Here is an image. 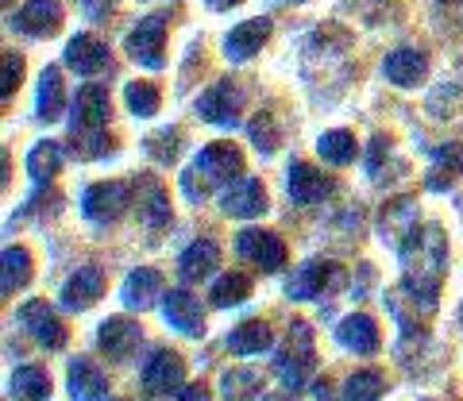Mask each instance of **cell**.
<instances>
[{
    "label": "cell",
    "instance_id": "1",
    "mask_svg": "<svg viewBox=\"0 0 463 401\" xmlns=\"http://www.w3.org/2000/svg\"><path fill=\"white\" fill-rule=\"evenodd\" d=\"M398 251H402V266H405L402 294L410 297L413 305H421L425 312H432L437 309L444 270H448V239L440 232V224L413 228Z\"/></svg>",
    "mask_w": 463,
    "mask_h": 401
},
{
    "label": "cell",
    "instance_id": "2",
    "mask_svg": "<svg viewBox=\"0 0 463 401\" xmlns=\"http://www.w3.org/2000/svg\"><path fill=\"white\" fill-rule=\"evenodd\" d=\"M243 174V159L240 151L232 147V143H209L205 151L197 154V159L185 166L182 174V193L190 200H205L216 185L224 182H236Z\"/></svg>",
    "mask_w": 463,
    "mask_h": 401
},
{
    "label": "cell",
    "instance_id": "3",
    "mask_svg": "<svg viewBox=\"0 0 463 401\" xmlns=\"http://www.w3.org/2000/svg\"><path fill=\"white\" fill-rule=\"evenodd\" d=\"M313 367H317V359H313V332H309L306 321H298L294 328H289L279 359H274V370H279V378H282L286 390L298 394V390H306Z\"/></svg>",
    "mask_w": 463,
    "mask_h": 401
},
{
    "label": "cell",
    "instance_id": "4",
    "mask_svg": "<svg viewBox=\"0 0 463 401\" xmlns=\"http://www.w3.org/2000/svg\"><path fill=\"white\" fill-rule=\"evenodd\" d=\"M166 16L163 12H151V16H143L132 35H128V54L143 66V70H163L166 62Z\"/></svg>",
    "mask_w": 463,
    "mask_h": 401
},
{
    "label": "cell",
    "instance_id": "5",
    "mask_svg": "<svg viewBox=\"0 0 463 401\" xmlns=\"http://www.w3.org/2000/svg\"><path fill=\"white\" fill-rule=\"evenodd\" d=\"M128 205H132V185H124V182H97L81 197V212L93 224H116Z\"/></svg>",
    "mask_w": 463,
    "mask_h": 401
},
{
    "label": "cell",
    "instance_id": "6",
    "mask_svg": "<svg viewBox=\"0 0 463 401\" xmlns=\"http://www.w3.org/2000/svg\"><path fill=\"white\" fill-rule=\"evenodd\" d=\"M340 282H344V270H340L336 263L309 259V263H301L294 275H289L286 294L294 297V301H313V297H321V294H328V290H336Z\"/></svg>",
    "mask_w": 463,
    "mask_h": 401
},
{
    "label": "cell",
    "instance_id": "7",
    "mask_svg": "<svg viewBox=\"0 0 463 401\" xmlns=\"http://www.w3.org/2000/svg\"><path fill=\"white\" fill-rule=\"evenodd\" d=\"M16 324L47 351H58L66 343V328H62V321L54 317V309L47 305V301H27V305H20Z\"/></svg>",
    "mask_w": 463,
    "mask_h": 401
},
{
    "label": "cell",
    "instance_id": "8",
    "mask_svg": "<svg viewBox=\"0 0 463 401\" xmlns=\"http://www.w3.org/2000/svg\"><path fill=\"white\" fill-rule=\"evenodd\" d=\"M236 255H240L243 263L259 266L263 275H274V270L286 266V247H282V239L274 236V232H259V228H248V232H240Z\"/></svg>",
    "mask_w": 463,
    "mask_h": 401
},
{
    "label": "cell",
    "instance_id": "9",
    "mask_svg": "<svg viewBox=\"0 0 463 401\" xmlns=\"http://www.w3.org/2000/svg\"><path fill=\"white\" fill-rule=\"evenodd\" d=\"M240 108H243V93L232 81H216L213 89L197 97V117L209 124H221V127H236Z\"/></svg>",
    "mask_w": 463,
    "mask_h": 401
},
{
    "label": "cell",
    "instance_id": "10",
    "mask_svg": "<svg viewBox=\"0 0 463 401\" xmlns=\"http://www.w3.org/2000/svg\"><path fill=\"white\" fill-rule=\"evenodd\" d=\"M185 382V363L178 351H155L147 363H143V390L151 397H163L170 390H178Z\"/></svg>",
    "mask_w": 463,
    "mask_h": 401
},
{
    "label": "cell",
    "instance_id": "11",
    "mask_svg": "<svg viewBox=\"0 0 463 401\" xmlns=\"http://www.w3.org/2000/svg\"><path fill=\"white\" fill-rule=\"evenodd\" d=\"M109 124V89L105 85H81L78 100H74V120H70V132H105Z\"/></svg>",
    "mask_w": 463,
    "mask_h": 401
},
{
    "label": "cell",
    "instance_id": "12",
    "mask_svg": "<svg viewBox=\"0 0 463 401\" xmlns=\"http://www.w3.org/2000/svg\"><path fill=\"white\" fill-rule=\"evenodd\" d=\"M12 27L32 39H51L62 27V5L58 0H27L16 16H12Z\"/></svg>",
    "mask_w": 463,
    "mask_h": 401
},
{
    "label": "cell",
    "instance_id": "13",
    "mask_svg": "<svg viewBox=\"0 0 463 401\" xmlns=\"http://www.w3.org/2000/svg\"><path fill=\"white\" fill-rule=\"evenodd\" d=\"M66 66L74 70V74H81V78H97V74H105V70L112 66V59H109V47L97 35L81 32V35H74L66 42Z\"/></svg>",
    "mask_w": 463,
    "mask_h": 401
},
{
    "label": "cell",
    "instance_id": "14",
    "mask_svg": "<svg viewBox=\"0 0 463 401\" xmlns=\"http://www.w3.org/2000/svg\"><path fill=\"white\" fill-rule=\"evenodd\" d=\"M221 209L228 212V217H240V220L263 217V212H267V190H263V182H259V178H236L224 190Z\"/></svg>",
    "mask_w": 463,
    "mask_h": 401
},
{
    "label": "cell",
    "instance_id": "15",
    "mask_svg": "<svg viewBox=\"0 0 463 401\" xmlns=\"http://www.w3.org/2000/svg\"><path fill=\"white\" fill-rule=\"evenodd\" d=\"M270 39V20L267 16H255V20H243L236 23L232 32L224 35V54L228 62H248L263 51V42Z\"/></svg>",
    "mask_w": 463,
    "mask_h": 401
},
{
    "label": "cell",
    "instance_id": "16",
    "mask_svg": "<svg viewBox=\"0 0 463 401\" xmlns=\"http://www.w3.org/2000/svg\"><path fill=\"white\" fill-rule=\"evenodd\" d=\"M286 190H289V197H294V205H321V200L332 193V182L309 163H289Z\"/></svg>",
    "mask_w": 463,
    "mask_h": 401
},
{
    "label": "cell",
    "instance_id": "17",
    "mask_svg": "<svg viewBox=\"0 0 463 401\" xmlns=\"http://www.w3.org/2000/svg\"><path fill=\"white\" fill-rule=\"evenodd\" d=\"M163 317L170 321V328H178L182 336H201L205 332V312H201V301L185 290H170L163 294Z\"/></svg>",
    "mask_w": 463,
    "mask_h": 401
},
{
    "label": "cell",
    "instance_id": "18",
    "mask_svg": "<svg viewBox=\"0 0 463 401\" xmlns=\"http://www.w3.org/2000/svg\"><path fill=\"white\" fill-rule=\"evenodd\" d=\"M139 340H143L139 324H132L128 317H109L105 324H100V332H97V343H100V351H105L109 359H132Z\"/></svg>",
    "mask_w": 463,
    "mask_h": 401
},
{
    "label": "cell",
    "instance_id": "19",
    "mask_svg": "<svg viewBox=\"0 0 463 401\" xmlns=\"http://www.w3.org/2000/svg\"><path fill=\"white\" fill-rule=\"evenodd\" d=\"M383 74H386V81L402 85V89H410V85L425 81V74H429V59H425V51H417V47H398V51H390V54H386Z\"/></svg>",
    "mask_w": 463,
    "mask_h": 401
},
{
    "label": "cell",
    "instance_id": "20",
    "mask_svg": "<svg viewBox=\"0 0 463 401\" xmlns=\"http://www.w3.org/2000/svg\"><path fill=\"white\" fill-rule=\"evenodd\" d=\"M100 294H105V275H100V266H78V275H70V282L62 285V305L81 312V309L97 305Z\"/></svg>",
    "mask_w": 463,
    "mask_h": 401
},
{
    "label": "cell",
    "instance_id": "21",
    "mask_svg": "<svg viewBox=\"0 0 463 401\" xmlns=\"http://www.w3.org/2000/svg\"><path fill=\"white\" fill-rule=\"evenodd\" d=\"M120 297H124L128 309H139V312L151 309L155 297H163V275H158V270H151V266L132 270V275L124 278V285H120Z\"/></svg>",
    "mask_w": 463,
    "mask_h": 401
},
{
    "label": "cell",
    "instance_id": "22",
    "mask_svg": "<svg viewBox=\"0 0 463 401\" xmlns=\"http://www.w3.org/2000/svg\"><path fill=\"white\" fill-rule=\"evenodd\" d=\"M413 228H417V205H413V197H398V200H390V205L383 209L379 232H383V243H390V247H402L405 236H410Z\"/></svg>",
    "mask_w": 463,
    "mask_h": 401
},
{
    "label": "cell",
    "instance_id": "23",
    "mask_svg": "<svg viewBox=\"0 0 463 401\" xmlns=\"http://www.w3.org/2000/svg\"><path fill=\"white\" fill-rule=\"evenodd\" d=\"M66 386H70V397L74 401H100L109 394V378L100 375V367L93 359H74L70 363Z\"/></svg>",
    "mask_w": 463,
    "mask_h": 401
},
{
    "label": "cell",
    "instance_id": "24",
    "mask_svg": "<svg viewBox=\"0 0 463 401\" xmlns=\"http://www.w3.org/2000/svg\"><path fill=\"white\" fill-rule=\"evenodd\" d=\"M216 266H221V247H216L213 239H194L178 259V275H182V282H201V278H209Z\"/></svg>",
    "mask_w": 463,
    "mask_h": 401
},
{
    "label": "cell",
    "instance_id": "25",
    "mask_svg": "<svg viewBox=\"0 0 463 401\" xmlns=\"http://www.w3.org/2000/svg\"><path fill=\"white\" fill-rule=\"evenodd\" d=\"M336 340L344 343L347 351H355V355H374V351H379V328H374V321L364 317V312L344 317L340 328H336Z\"/></svg>",
    "mask_w": 463,
    "mask_h": 401
},
{
    "label": "cell",
    "instance_id": "26",
    "mask_svg": "<svg viewBox=\"0 0 463 401\" xmlns=\"http://www.w3.org/2000/svg\"><path fill=\"white\" fill-rule=\"evenodd\" d=\"M136 197H139V224L147 228H163L170 220V200H166V190L158 185L155 178H139L136 182Z\"/></svg>",
    "mask_w": 463,
    "mask_h": 401
},
{
    "label": "cell",
    "instance_id": "27",
    "mask_svg": "<svg viewBox=\"0 0 463 401\" xmlns=\"http://www.w3.org/2000/svg\"><path fill=\"white\" fill-rule=\"evenodd\" d=\"M62 108H66V89H62V74H58L54 66L43 70V78H39V120H47L54 124L58 117H62Z\"/></svg>",
    "mask_w": 463,
    "mask_h": 401
},
{
    "label": "cell",
    "instance_id": "28",
    "mask_svg": "<svg viewBox=\"0 0 463 401\" xmlns=\"http://www.w3.org/2000/svg\"><path fill=\"white\" fill-rule=\"evenodd\" d=\"M8 394L16 401H47L51 397V375L43 367H20L8 378Z\"/></svg>",
    "mask_w": 463,
    "mask_h": 401
},
{
    "label": "cell",
    "instance_id": "29",
    "mask_svg": "<svg viewBox=\"0 0 463 401\" xmlns=\"http://www.w3.org/2000/svg\"><path fill=\"white\" fill-rule=\"evenodd\" d=\"M62 159H66L62 143L43 139V143H35V147H32V154H27V174H32L39 185H47L58 170H62Z\"/></svg>",
    "mask_w": 463,
    "mask_h": 401
},
{
    "label": "cell",
    "instance_id": "30",
    "mask_svg": "<svg viewBox=\"0 0 463 401\" xmlns=\"http://www.w3.org/2000/svg\"><path fill=\"white\" fill-rule=\"evenodd\" d=\"M270 343H274V336L263 321H243L240 328H232V336H228V348L236 355H263Z\"/></svg>",
    "mask_w": 463,
    "mask_h": 401
},
{
    "label": "cell",
    "instance_id": "31",
    "mask_svg": "<svg viewBox=\"0 0 463 401\" xmlns=\"http://www.w3.org/2000/svg\"><path fill=\"white\" fill-rule=\"evenodd\" d=\"M355 135L352 132H325L321 139H317V154L328 163V166H347L355 163Z\"/></svg>",
    "mask_w": 463,
    "mask_h": 401
},
{
    "label": "cell",
    "instance_id": "32",
    "mask_svg": "<svg viewBox=\"0 0 463 401\" xmlns=\"http://www.w3.org/2000/svg\"><path fill=\"white\" fill-rule=\"evenodd\" d=\"M27 282H32V255H27L24 247H5V282H0L5 297L24 290Z\"/></svg>",
    "mask_w": 463,
    "mask_h": 401
},
{
    "label": "cell",
    "instance_id": "33",
    "mask_svg": "<svg viewBox=\"0 0 463 401\" xmlns=\"http://www.w3.org/2000/svg\"><path fill=\"white\" fill-rule=\"evenodd\" d=\"M248 294H251L248 275H224V278H216V282H213V290H209V297H213V305H216V309L240 305V301H248Z\"/></svg>",
    "mask_w": 463,
    "mask_h": 401
},
{
    "label": "cell",
    "instance_id": "34",
    "mask_svg": "<svg viewBox=\"0 0 463 401\" xmlns=\"http://www.w3.org/2000/svg\"><path fill=\"white\" fill-rule=\"evenodd\" d=\"M344 401H379L383 397V375L379 370H355L340 390Z\"/></svg>",
    "mask_w": 463,
    "mask_h": 401
},
{
    "label": "cell",
    "instance_id": "35",
    "mask_svg": "<svg viewBox=\"0 0 463 401\" xmlns=\"http://www.w3.org/2000/svg\"><path fill=\"white\" fill-rule=\"evenodd\" d=\"M221 386H224L228 401H251L255 390H263V375H259V370H228Z\"/></svg>",
    "mask_w": 463,
    "mask_h": 401
},
{
    "label": "cell",
    "instance_id": "36",
    "mask_svg": "<svg viewBox=\"0 0 463 401\" xmlns=\"http://www.w3.org/2000/svg\"><path fill=\"white\" fill-rule=\"evenodd\" d=\"M383 170H402V163L394 159V147H390V139L374 135L371 139V154H367V174H371V182H386Z\"/></svg>",
    "mask_w": 463,
    "mask_h": 401
},
{
    "label": "cell",
    "instance_id": "37",
    "mask_svg": "<svg viewBox=\"0 0 463 401\" xmlns=\"http://www.w3.org/2000/svg\"><path fill=\"white\" fill-rule=\"evenodd\" d=\"M124 97H128V108H132L136 117H155L158 112V89L151 81H132L124 89Z\"/></svg>",
    "mask_w": 463,
    "mask_h": 401
},
{
    "label": "cell",
    "instance_id": "38",
    "mask_svg": "<svg viewBox=\"0 0 463 401\" xmlns=\"http://www.w3.org/2000/svg\"><path fill=\"white\" fill-rule=\"evenodd\" d=\"M70 143H74L78 159H100L112 151V139L105 132H70Z\"/></svg>",
    "mask_w": 463,
    "mask_h": 401
},
{
    "label": "cell",
    "instance_id": "39",
    "mask_svg": "<svg viewBox=\"0 0 463 401\" xmlns=\"http://www.w3.org/2000/svg\"><path fill=\"white\" fill-rule=\"evenodd\" d=\"M251 143H255L259 154H274V147H279V132H274V120L267 117V112L251 120Z\"/></svg>",
    "mask_w": 463,
    "mask_h": 401
},
{
    "label": "cell",
    "instance_id": "40",
    "mask_svg": "<svg viewBox=\"0 0 463 401\" xmlns=\"http://www.w3.org/2000/svg\"><path fill=\"white\" fill-rule=\"evenodd\" d=\"M20 78H24V59L16 51H5V85H0V97L12 100V93L20 89Z\"/></svg>",
    "mask_w": 463,
    "mask_h": 401
},
{
    "label": "cell",
    "instance_id": "41",
    "mask_svg": "<svg viewBox=\"0 0 463 401\" xmlns=\"http://www.w3.org/2000/svg\"><path fill=\"white\" fill-rule=\"evenodd\" d=\"M147 151L155 154L158 163H174V154H178V132H158V135H151L147 139Z\"/></svg>",
    "mask_w": 463,
    "mask_h": 401
},
{
    "label": "cell",
    "instance_id": "42",
    "mask_svg": "<svg viewBox=\"0 0 463 401\" xmlns=\"http://www.w3.org/2000/svg\"><path fill=\"white\" fill-rule=\"evenodd\" d=\"M178 401H209V390H205V386H185Z\"/></svg>",
    "mask_w": 463,
    "mask_h": 401
},
{
    "label": "cell",
    "instance_id": "43",
    "mask_svg": "<svg viewBox=\"0 0 463 401\" xmlns=\"http://www.w3.org/2000/svg\"><path fill=\"white\" fill-rule=\"evenodd\" d=\"M85 12L90 16H105V12H112V0H85Z\"/></svg>",
    "mask_w": 463,
    "mask_h": 401
},
{
    "label": "cell",
    "instance_id": "44",
    "mask_svg": "<svg viewBox=\"0 0 463 401\" xmlns=\"http://www.w3.org/2000/svg\"><path fill=\"white\" fill-rule=\"evenodd\" d=\"M444 8L452 12V16H456V20L463 23V0H444Z\"/></svg>",
    "mask_w": 463,
    "mask_h": 401
},
{
    "label": "cell",
    "instance_id": "45",
    "mask_svg": "<svg viewBox=\"0 0 463 401\" xmlns=\"http://www.w3.org/2000/svg\"><path fill=\"white\" fill-rule=\"evenodd\" d=\"M232 5H240V0H209V8H232Z\"/></svg>",
    "mask_w": 463,
    "mask_h": 401
},
{
    "label": "cell",
    "instance_id": "46",
    "mask_svg": "<svg viewBox=\"0 0 463 401\" xmlns=\"http://www.w3.org/2000/svg\"><path fill=\"white\" fill-rule=\"evenodd\" d=\"M267 401H294V394H274V397H267Z\"/></svg>",
    "mask_w": 463,
    "mask_h": 401
},
{
    "label": "cell",
    "instance_id": "47",
    "mask_svg": "<svg viewBox=\"0 0 463 401\" xmlns=\"http://www.w3.org/2000/svg\"><path fill=\"white\" fill-rule=\"evenodd\" d=\"M286 5H306V0H286Z\"/></svg>",
    "mask_w": 463,
    "mask_h": 401
},
{
    "label": "cell",
    "instance_id": "48",
    "mask_svg": "<svg viewBox=\"0 0 463 401\" xmlns=\"http://www.w3.org/2000/svg\"><path fill=\"white\" fill-rule=\"evenodd\" d=\"M459 324H463V309H459Z\"/></svg>",
    "mask_w": 463,
    "mask_h": 401
}]
</instances>
